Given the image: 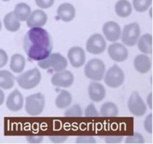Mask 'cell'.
I'll use <instances>...</instances> for the list:
<instances>
[{
    "label": "cell",
    "instance_id": "obj_41",
    "mask_svg": "<svg viewBox=\"0 0 153 144\" xmlns=\"http://www.w3.org/2000/svg\"><path fill=\"white\" fill-rule=\"evenodd\" d=\"M1 1H3V2H8V1H10V0H1Z\"/></svg>",
    "mask_w": 153,
    "mask_h": 144
},
{
    "label": "cell",
    "instance_id": "obj_13",
    "mask_svg": "<svg viewBox=\"0 0 153 144\" xmlns=\"http://www.w3.org/2000/svg\"><path fill=\"white\" fill-rule=\"evenodd\" d=\"M67 57L70 60V64L74 68L82 67L85 64L86 59L85 51L79 46L70 48L67 53Z\"/></svg>",
    "mask_w": 153,
    "mask_h": 144
},
{
    "label": "cell",
    "instance_id": "obj_16",
    "mask_svg": "<svg viewBox=\"0 0 153 144\" xmlns=\"http://www.w3.org/2000/svg\"><path fill=\"white\" fill-rule=\"evenodd\" d=\"M88 94L90 98L94 102L102 101L105 98L106 91L105 87L101 83L97 82H91L88 87Z\"/></svg>",
    "mask_w": 153,
    "mask_h": 144
},
{
    "label": "cell",
    "instance_id": "obj_24",
    "mask_svg": "<svg viewBox=\"0 0 153 144\" xmlns=\"http://www.w3.org/2000/svg\"><path fill=\"white\" fill-rule=\"evenodd\" d=\"M72 102V96L69 92L61 90L60 94L55 99V105L59 109H64L70 106Z\"/></svg>",
    "mask_w": 153,
    "mask_h": 144
},
{
    "label": "cell",
    "instance_id": "obj_34",
    "mask_svg": "<svg viewBox=\"0 0 153 144\" xmlns=\"http://www.w3.org/2000/svg\"><path fill=\"white\" fill-rule=\"evenodd\" d=\"M8 60V56L6 52L3 50L0 49V68H3L7 62Z\"/></svg>",
    "mask_w": 153,
    "mask_h": 144
},
{
    "label": "cell",
    "instance_id": "obj_19",
    "mask_svg": "<svg viewBox=\"0 0 153 144\" xmlns=\"http://www.w3.org/2000/svg\"><path fill=\"white\" fill-rule=\"evenodd\" d=\"M4 25L6 29L9 32L18 31L20 28V20L15 15L14 12H10L7 14L4 18Z\"/></svg>",
    "mask_w": 153,
    "mask_h": 144
},
{
    "label": "cell",
    "instance_id": "obj_14",
    "mask_svg": "<svg viewBox=\"0 0 153 144\" xmlns=\"http://www.w3.org/2000/svg\"><path fill=\"white\" fill-rule=\"evenodd\" d=\"M47 22V15L43 10H35L31 12V14L26 20L27 26L29 28L42 27Z\"/></svg>",
    "mask_w": 153,
    "mask_h": 144
},
{
    "label": "cell",
    "instance_id": "obj_15",
    "mask_svg": "<svg viewBox=\"0 0 153 144\" xmlns=\"http://www.w3.org/2000/svg\"><path fill=\"white\" fill-rule=\"evenodd\" d=\"M7 109L13 112L20 110L23 106V97L19 90L15 89L10 93L6 100Z\"/></svg>",
    "mask_w": 153,
    "mask_h": 144
},
{
    "label": "cell",
    "instance_id": "obj_30",
    "mask_svg": "<svg viewBox=\"0 0 153 144\" xmlns=\"http://www.w3.org/2000/svg\"><path fill=\"white\" fill-rule=\"evenodd\" d=\"M85 116L86 117H95L99 116V113L96 109L95 106L93 104L88 105L85 111Z\"/></svg>",
    "mask_w": 153,
    "mask_h": 144
},
{
    "label": "cell",
    "instance_id": "obj_4",
    "mask_svg": "<svg viewBox=\"0 0 153 144\" xmlns=\"http://www.w3.org/2000/svg\"><path fill=\"white\" fill-rule=\"evenodd\" d=\"M45 101V97L42 93L31 94L25 98V111L32 116L40 115L44 109Z\"/></svg>",
    "mask_w": 153,
    "mask_h": 144
},
{
    "label": "cell",
    "instance_id": "obj_22",
    "mask_svg": "<svg viewBox=\"0 0 153 144\" xmlns=\"http://www.w3.org/2000/svg\"><path fill=\"white\" fill-rule=\"evenodd\" d=\"M25 65V59L20 54H14L10 58V68L14 73H21L23 71Z\"/></svg>",
    "mask_w": 153,
    "mask_h": 144
},
{
    "label": "cell",
    "instance_id": "obj_25",
    "mask_svg": "<svg viewBox=\"0 0 153 144\" xmlns=\"http://www.w3.org/2000/svg\"><path fill=\"white\" fill-rule=\"evenodd\" d=\"M14 14L20 21H25L31 14V8L25 3H19L15 6Z\"/></svg>",
    "mask_w": 153,
    "mask_h": 144
},
{
    "label": "cell",
    "instance_id": "obj_28",
    "mask_svg": "<svg viewBox=\"0 0 153 144\" xmlns=\"http://www.w3.org/2000/svg\"><path fill=\"white\" fill-rule=\"evenodd\" d=\"M65 116L67 117H80L82 116V110L79 104H74L72 107L69 108L65 112Z\"/></svg>",
    "mask_w": 153,
    "mask_h": 144
},
{
    "label": "cell",
    "instance_id": "obj_5",
    "mask_svg": "<svg viewBox=\"0 0 153 144\" xmlns=\"http://www.w3.org/2000/svg\"><path fill=\"white\" fill-rule=\"evenodd\" d=\"M105 65L102 60L94 58L88 62L85 67V74L88 79L100 81L104 77Z\"/></svg>",
    "mask_w": 153,
    "mask_h": 144
},
{
    "label": "cell",
    "instance_id": "obj_27",
    "mask_svg": "<svg viewBox=\"0 0 153 144\" xmlns=\"http://www.w3.org/2000/svg\"><path fill=\"white\" fill-rule=\"evenodd\" d=\"M152 0H133V6L137 12H144L152 4Z\"/></svg>",
    "mask_w": 153,
    "mask_h": 144
},
{
    "label": "cell",
    "instance_id": "obj_39",
    "mask_svg": "<svg viewBox=\"0 0 153 144\" xmlns=\"http://www.w3.org/2000/svg\"><path fill=\"white\" fill-rule=\"evenodd\" d=\"M4 94L2 90L0 89V106L4 103Z\"/></svg>",
    "mask_w": 153,
    "mask_h": 144
},
{
    "label": "cell",
    "instance_id": "obj_7",
    "mask_svg": "<svg viewBox=\"0 0 153 144\" xmlns=\"http://www.w3.org/2000/svg\"><path fill=\"white\" fill-rule=\"evenodd\" d=\"M125 74L120 68L114 64L109 68L105 76V82L111 88L120 87L124 82Z\"/></svg>",
    "mask_w": 153,
    "mask_h": 144
},
{
    "label": "cell",
    "instance_id": "obj_2",
    "mask_svg": "<svg viewBox=\"0 0 153 144\" xmlns=\"http://www.w3.org/2000/svg\"><path fill=\"white\" fill-rule=\"evenodd\" d=\"M67 60L60 53H52L43 59L38 61L39 67L43 70L60 72L64 70L67 67Z\"/></svg>",
    "mask_w": 153,
    "mask_h": 144
},
{
    "label": "cell",
    "instance_id": "obj_11",
    "mask_svg": "<svg viewBox=\"0 0 153 144\" xmlns=\"http://www.w3.org/2000/svg\"><path fill=\"white\" fill-rule=\"evenodd\" d=\"M108 52L111 59L117 62H121L126 60L128 56L127 48L119 43H114L109 45Z\"/></svg>",
    "mask_w": 153,
    "mask_h": 144
},
{
    "label": "cell",
    "instance_id": "obj_26",
    "mask_svg": "<svg viewBox=\"0 0 153 144\" xmlns=\"http://www.w3.org/2000/svg\"><path fill=\"white\" fill-rule=\"evenodd\" d=\"M118 107L112 102H106L103 104L100 110V113L102 116L114 117L118 115Z\"/></svg>",
    "mask_w": 153,
    "mask_h": 144
},
{
    "label": "cell",
    "instance_id": "obj_31",
    "mask_svg": "<svg viewBox=\"0 0 153 144\" xmlns=\"http://www.w3.org/2000/svg\"><path fill=\"white\" fill-rule=\"evenodd\" d=\"M55 0H35V2L38 7L43 9H47L52 7Z\"/></svg>",
    "mask_w": 153,
    "mask_h": 144
},
{
    "label": "cell",
    "instance_id": "obj_23",
    "mask_svg": "<svg viewBox=\"0 0 153 144\" xmlns=\"http://www.w3.org/2000/svg\"><path fill=\"white\" fill-rule=\"evenodd\" d=\"M132 11L131 5L127 0H120L115 4V12L120 17H127Z\"/></svg>",
    "mask_w": 153,
    "mask_h": 144
},
{
    "label": "cell",
    "instance_id": "obj_1",
    "mask_svg": "<svg viewBox=\"0 0 153 144\" xmlns=\"http://www.w3.org/2000/svg\"><path fill=\"white\" fill-rule=\"evenodd\" d=\"M52 46L50 34L41 27L31 28L24 38V50L28 58L34 61H40L49 56Z\"/></svg>",
    "mask_w": 153,
    "mask_h": 144
},
{
    "label": "cell",
    "instance_id": "obj_8",
    "mask_svg": "<svg viewBox=\"0 0 153 144\" xmlns=\"http://www.w3.org/2000/svg\"><path fill=\"white\" fill-rule=\"evenodd\" d=\"M106 42L102 35L94 34L88 38L86 43V50L88 52L94 55L101 54L105 50Z\"/></svg>",
    "mask_w": 153,
    "mask_h": 144
},
{
    "label": "cell",
    "instance_id": "obj_35",
    "mask_svg": "<svg viewBox=\"0 0 153 144\" xmlns=\"http://www.w3.org/2000/svg\"><path fill=\"white\" fill-rule=\"evenodd\" d=\"M123 136H106L105 141L108 143H117V142H121L123 140Z\"/></svg>",
    "mask_w": 153,
    "mask_h": 144
},
{
    "label": "cell",
    "instance_id": "obj_18",
    "mask_svg": "<svg viewBox=\"0 0 153 144\" xmlns=\"http://www.w3.org/2000/svg\"><path fill=\"white\" fill-rule=\"evenodd\" d=\"M58 16L64 22H70L76 16V9L74 6L69 3L61 4L57 10Z\"/></svg>",
    "mask_w": 153,
    "mask_h": 144
},
{
    "label": "cell",
    "instance_id": "obj_29",
    "mask_svg": "<svg viewBox=\"0 0 153 144\" xmlns=\"http://www.w3.org/2000/svg\"><path fill=\"white\" fill-rule=\"evenodd\" d=\"M126 143H143L144 142L143 135L139 133H135L132 136H128L126 139Z\"/></svg>",
    "mask_w": 153,
    "mask_h": 144
},
{
    "label": "cell",
    "instance_id": "obj_38",
    "mask_svg": "<svg viewBox=\"0 0 153 144\" xmlns=\"http://www.w3.org/2000/svg\"><path fill=\"white\" fill-rule=\"evenodd\" d=\"M152 93L151 92L150 94H149V96L147 97V98H146V101H147V104L149 105V108H150L151 110L152 109Z\"/></svg>",
    "mask_w": 153,
    "mask_h": 144
},
{
    "label": "cell",
    "instance_id": "obj_37",
    "mask_svg": "<svg viewBox=\"0 0 153 144\" xmlns=\"http://www.w3.org/2000/svg\"><path fill=\"white\" fill-rule=\"evenodd\" d=\"M28 142H40L43 140V136H26Z\"/></svg>",
    "mask_w": 153,
    "mask_h": 144
},
{
    "label": "cell",
    "instance_id": "obj_40",
    "mask_svg": "<svg viewBox=\"0 0 153 144\" xmlns=\"http://www.w3.org/2000/svg\"><path fill=\"white\" fill-rule=\"evenodd\" d=\"M1 20H0V30H1Z\"/></svg>",
    "mask_w": 153,
    "mask_h": 144
},
{
    "label": "cell",
    "instance_id": "obj_33",
    "mask_svg": "<svg viewBox=\"0 0 153 144\" xmlns=\"http://www.w3.org/2000/svg\"><path fill=\"white\" fill-rule=\"evenodd\" d=\"M76 142L77 143H94V142H96V140L94 136H78Z\"/></svg>",
    "mask_w": 153,
    "mask_h": 144
},
{
    "label": "cell",
    "instance_id": "obj_10",
    "mask_svg": "<svg viewBox=\"0 0 153 144\" xmlns=\"http://www.w3.org/2000/svg\"><path fill=\"white\" fill-rule=\"evenodd\" d=\"M51 82L55 86L68 88L74 82V76L70 70L57 72L52 76Z\"/></svg>",
    "mask_w": 153,
    "mask_h": 144
},
{
    "label": "cell",
    "instance_id": "obj_20",
    "mask_svg": "<svg viewBox=\"0 0 153 144\" xmlns=\"http://www.w3.org/2000/svg\"><path fill=\"white\" fill-rule=\"evenodd\" d=\"M139 50L145 54H151L152 52V36L150 34H145L137 40Z\"/></svg>",
    "mask_w": 153,
    "mask_h": 144
},
{
    "label": "cell",
    "instance_id": "obj_32",
    "mask_svg": "<svg viewBox=\"0 0 153 144\" xmlns=\"http://www.w3.org/2000/svg\"><path fill=\"white\" fill-rule=\"evenodd\" d=\"M145 130L149 134L152 133V113H149L144 121Z\"/></svg>",
    "mask_w": 153,
    "mask_h": 144
},
{
    "label": "cell",
    "instance_id": "obj_17",
    "mask_svg": "<svg viewBox=\"0 0 153 144\" xmlns=\"http://www.w3.org/2000/svg\"><path fill=\"white\" fill-rule=\"evenodd\" d=\"M134 66L137 72L140 74H146L152 67L151 58L145 54L137 55L134 60Z\"/></svg>",
    "mask_w": 153,
    "mask_h": 144
},
{
    "label": "cell",
    "instance_id": "obj_9",
    "mask_svg": "<svg viewBox=\"0 0 153 144\" xmlns=\"http://www.w3.org/2000/svg\"><path fill=\"white\" fill-rule=\"evenodd\" d=\"M128 108L130 112L135 116H142L147 110L143 99L137 92H134L130 96L128 101Z\"/></svg>",
    "mask_w": 153,
    "mask_h": 144
},
{
    "label": "cell",
    "instance_id": "obj_6",
    "mask_svg": "<svg viewBox=\"0 0 153 144\" xmlns=\"http://www.w3.org/2000/svg\"><path fill=\"white\" fill-rule=\"evenodd\" d=\"M140 35V26L137 22H132L124 26L120 37L124 44L128 46H133L137 44Z\"/></svg>",
    "mask_w": 153,
    "mask_h": 144
},
{
    "label": "cell",
    "instance_id": "obj_21",
    "mask_svg": "<svg viewBox=\"0 0 153 144\" xmlns=\"http://www.w3.org/2000/svg\"><path fill=\"white\" fill-rule=\"evenodd\" d=\"M14 76L10 71L7 70H0V88L10 89L14 86Z\"/></svg>",
    "mask_w": 153,
    "mask_h": 144
},
{
    "label": "cell",
    "instance_id": "obj_36",
    "mask_svg": "<svg viewBox=\"0 0 153 144\" xmlns=\"http://www.w3.org/2000/svg\"><path fill=\"white\" fill-rule=\"evenodd\" d=\"M49 138L53 142H64L67 140V136H49Z\"/></svg>",
    "mask_w": 153,
    "mask_h": 144
},
{
    "label": "cell",
    "instance_id": "obj_12",
    "mask_svg": "<svg viewBox=\"0 0 153 144\" xmlns=\"http://www.w3.org/2000/svg\"><path fill=\"white\" fill-rule=\"evenodd\" d=\"M102 31L106 39L111 42H115L119 40L122 32L119 24L114 21H108L105 22L103 26Z\"/></svg>",
    "mask_w": 153,
    "mask_h": 144
},
{
    "label": "cell",
    "instance_id": "obj_3",
    "mask_svg": "<svg viewBox=\"0 0 153 144\" xmlns=\"http://www.w3.org/2000/svg\"><path fill=\"white\" fill-rule=\"evenodd\" d=\"M41 80V74L37 68L27 70L16 77V82L19 87L24 89L35 88Z\"/></svg>",
    "mask_w": 153,
    "mask_h": 144
}]
</instances>
